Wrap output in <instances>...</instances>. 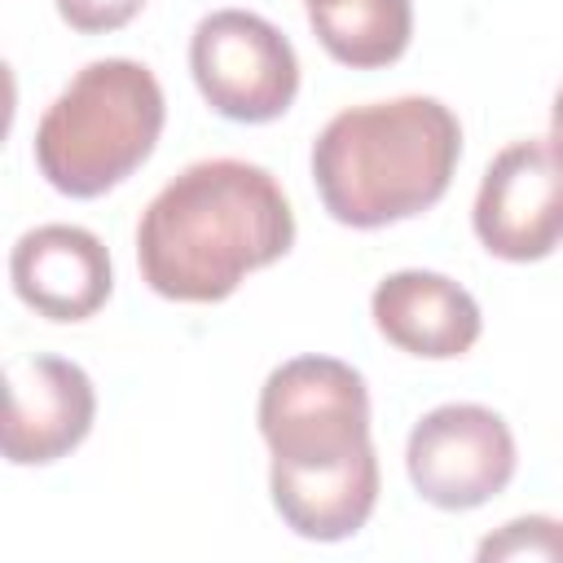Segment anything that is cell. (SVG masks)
I'll list each match as a JSON object with an SVG mask.
<instances>
[{
  "label": "cell",
  "mask_w": 563,
  "mask_h": 563,
  "mask_svg": "<svg viewBox=\"0 0 563 563\" xmlns=\"http://www.w3.org/2000/svg\"><path fill=\"white\" fill-rule=\"evenodd\" d=\"M295 242V211L260 163L202 158L167 180L136 224V264L154 295L220 303Z\"/></svg>",
  "instance_id": "cell-1"
},
{
  "label": "cell",
  "mask_w": 563,
  "mask_h": 563,
  "mask_svg": "<svg viewBox=\"0 0 563 563\" xmlns=\"http://www.w3.org/2000/svg\"><path fill=\"white\" fill-rule=\"evenodd\" d=\"M462 128L435 97L339 110L312 141L321 207L347 229H383L435 207L457 172Z\"/></svg>",
  "instance_id": "cell-2"
},
{
  "label": "cell",
  "mask_w": 563,
  "mask_h": 563,
  "mask_svg": "<svg viewBox=\"0 0 563 563\" xmlns=\"http://www.w3.org/2000/svg\"><path fill=\"white\" fill-rule=\"evenodd\" d=\"M163 88L132 57L88 62L35 128V167L66 198H101L123 185L158 145Z\"/></svg>",
  "instance_id": "cell-3"
},
{
  "label": "cell",
  "mask_w": 563,
  "mask_h": 563,
  "mask_svg": "<svg viewBox=\"0 0 563 563\" xmlns=\"http://www.w3.org/2000/svg\"><path fill=\"white\" fill-rule=\"evenodd\" d=\"M260 435L273 453V471H321L361 457L374 449L361 369L334 356L277 365L260 391Z\"/></svg>",
  "instance_id": "cell-4"
},
{
  "label": "cell",
  "mask_w": 563,
  "mask_h": 563,
  "mask_svg": "<svg viewBox=\"0 0 563 563\" xmlns=\"http://www.w3.org/2000/svg\"><path fill=\"white\" fill-rule=\"evenodd\" d=\"M189 70L207 106L233 123L282 119L299 92V57L290 40L246 9H216L194 26Z\"/></svg>",
  "instance_id": "cell-5"
},
{
  "label": "cell",
  "mask_w": 563,
  "mask_h": 563,
  "mask_svg": "<svg viewBox=\"0 0 563 563\" xmlns=\"http://www.w3.org/2000/svg\"><path fill=\"white\" fill-rule=\"evenodd\" d=\"M519 453L501 413L484 405H440L422 413L405 444V471L422 501L475 510L515 479Z\"/></svg>",
  "instance_id": "cell-6"
},
{
  "label": "cell",
  "mask_w": 563,
  "mask_h": 563,
  "mask_svg": "<svg viewBox=\"0 0 563 563\" xmlns=\"http://www.w3.org/2000/svg\"><path fill=\"white\" fill-rule=\"evenodd\" d=\"M475 238L510 264L545 260L563 246V154L550 141L506 145L475 194Z\"/></svg>",
  "instance_id": "cell-7"
},
{
  "label": "cell",
  "mask_w": 563,
  "mask_h": 563,
  "mask_svg": "<svg viewBox=\"0 0 563 563\" xmlns=\"http://www.w3.org/2000/svg\"><path fill=\"white\" fill-rule=\"evenodd\" d=\"M97 418L92 378L66 356L9 361L4 457L13 466H48L84 444Z\"/></svg>",
  "instance_id": "cell-8"
},
{
  "label": "cell",
  "mask_w": 563,
  "mask_h": 563,
  "mask_svg": "<svg viewBox=\"0 0 563 563\" xmlns=\"http://www.w3.org/2000/svg\"><path fill=\"white\" fill-rule=\"evenodd\" d=\"M13 290L48 321H88L114 290L110 251L92 229L40 224L13 242Z\"/></svg>",
  "instance_id": "cell-9"
},
{
  "label": "cell",
  "mask_w": 563,
  "mask_h": 563,
  "mask_svg": "<svg viewBox=\"0 0 563 563\" xmlns=\"http://www.w3.org/2000/svg\"><path fill=\"white\" fill-rule=\"evenodd\" d=\"M369 312L387 343L427 361H453L471 352L484 330V317L471 290L427 268H400L383 277L374 286Z\"/></svg>",
  "instance_id": "cell-10"
},
{
  "label": "cell",
  "mask_w": 563,
  "mask_h": 563,
  "mask_svg": "<svg viewBox=\"0 0 563 563\" xmlns=\"http://www.w3.org/2000/svg\"><path fill=\"white\" fill-rule=\"evenodd\" d=\"M273 506L282 523L308 541H343L365 528L378 501V453L365 449L343 466L321 471H268Z\"/></svg>",
  "instance_id": "cell-11"
},
{
  "label": "cell",
  "mask_w": 563,
  "mask_h": 563,
  "mask_svg": "<svg viewBox=\"0 0 563 563\" xmlns=\"http://www.w3.org/2000/svg\"><path fill=\"white\" fill-rule=\"evenodd\" d=\"M308 22L334 62L352 70H374V66H391L409 48L413 4L409 0H312Z\"/></svg>",
  "instance_id": "cell-12"
},
{
  "label": "cell",
  "mask_w": 563,
  "mask_h": 563,
  "mask_svg": "<svg viewBox=\"0 0 563 563\" xmlns=\"http://www.w3.org/2000/svg\"><path fill=\"white\" fill-rule=\"evenodd\" d=\"M479 563L497 559H563V523L550 515H523L510 519L501 532L479 541Z\"/></svg>",
  "instance_id": "cell-13"
},
{
  "label": "cell",
  "mask_w": 563,
  "mask_h": 563,
  "mask_svg": "<svg viewBox=\"0 0 563 563\" xmlns=\"http://www.w3.org/2000/svg\"><path fill=\"white\" fill-rule=\"evenodd\" d=\"M141 9H145V0H57L62 22H66L70 31H79V35L119 31V26H128Z\"/></svg>",
  "instance_id": "cell-14"
},
{
  "label": "cell",
  "mask_w": 563,
  "mask_h": 563,
  "mask_svg": "<svg viewBox=\"0 0 563 563\" xmlns=\"http://www.w3.org/2000/svg\"><path fill=\"white\" fill-rule=\"evenodd\" d=\"M550 145L563 154V88L554 92V106H550Z\"/></svg>",
  "instance_id": "cell-15"
},
{
  "label": "cell",
  "mask_w": 563,
  "mask_h": 563,
  "mask_svg": "<svg viewBox=\"0 0 563 563\" xmlns=\"http://www.w3.org/2000/svg\"><path fill=\"white\" fill-rule=\"evenodd\" d=\"M303 4H312V0H303Z\"/></svg>",
  "instance_id": "cell-16"
}]
</instances>
